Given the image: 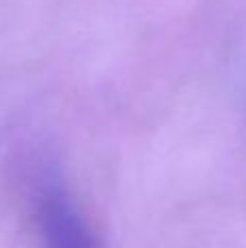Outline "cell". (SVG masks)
I'll return each instance as SVG.
<instances>
[{
	"instance_id": "cell-1",
	"label": "cell",
	"mask_w": 246,
	"mask_h": 248,
	"mask_svg": "<svg viewBox=\"0 0 246 248\" xmlns=\"http://www.w3.org/2000/svg\"><path fill=\"white\" fill-rule=\"evenodd\" d=\"M63 248H103V246H100V242L92 235V231H87V233H83V235H78L77 240L68 242Z\"/></svg>"
}]
</instances>
